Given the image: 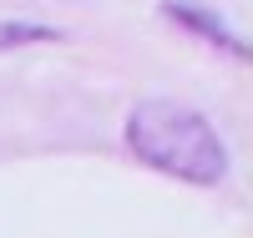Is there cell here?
<instances>
[{
  "instance_id": "obj_1",
  "label": "cell",
  "mask_w": 253,
  "mask_h": 238,
  "mask_svg": "<svg viewBox=\"0 0 253 238\" xmlns=\"http://www.w3.org/2000/svg\"><path fill=\"white\" fill-rule=\"evenodd\" d=\"M122 142L137 162L167 172L177 183L193 188H218L228 178V142L218 137V127L193 106L177 101H137L126 112Z\"/></svg>"
},
{
  "instance_id": "obj_2",
  "label": "cell",
  "mask_w": 253,
  "mask_h": 238,
  "mask_svg": "<svg viewBox=\"0 0 253 238\" xmlns=\"http://www.w3.org/2000/svg\"><path fill=\"white\" fill-rule=\"evenodd\" d=\"M162 15L167 20H177L182 31H193L198 41H208V46H223V51H233L238 61L248 56V46L228 31V20L223 15H213V10H203V5H193V0H162Z\"/></svg>"
},
{
  "instance_id": "obj_3",
  "label": "cell",
  "mask_w": 253,
  "mask_h": 238,
  "mask_svg": "<svg viewBox=\"0 0 253 238\" xmlns=\"http://www.w3.org/2000/svg\"><path fill=\"white\" fill-rule=\"evenodd\" d=\"M66 31L56 26H36V20H5L0 26V46H31V41H61Z\"/></svg>"
}]
</instances>
